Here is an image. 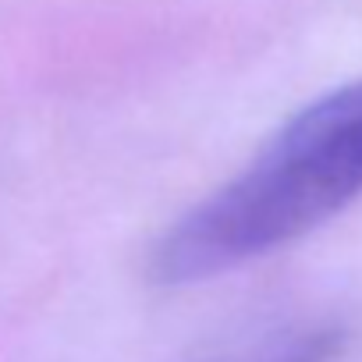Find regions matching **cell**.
<instances>
[{
  "label": "cell",
  "instance_id": "6da1fadb",
  "mask_svg": "<svg viewBox=\"0 0 362 362\" xmlns=\"http://www.w3.org/2000/svg\"><path fill=\"white\" fill-rule=\"evenodd\" d=\"M362 196V78L302 107L252 163L153 249V277L192 284L309 235Z\"/></svg>",
  "mask_w": 362,
  "mask_h": 362
}]
</instances>
